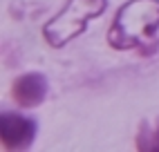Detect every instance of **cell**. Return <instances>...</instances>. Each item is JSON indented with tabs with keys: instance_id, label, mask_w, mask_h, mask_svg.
<instances>
[{
	"instance_id": "5b68a950",
	"label": "cell",
	"mask_w": 159,
	"mask_h": 152,
	"mask_svg": "<svg viewBox=\"0 0 159 152\" xmlns=\"http://www.w3.org/2000/svg\"><path fill=\"white\" fill-rule=\"evenodd\" d=\"M134 148L139 152H159V116L155 118V123H150L148 118L139 123V132L134 136Z\"/></svg>"
},
{
	"instance_id": "6da1fadb",
	"label": "cell",
	"mask_w": 159,
	"mask_h": 152,
	"mask_svg": "<svg viewBox=\"0 0 159 152\" xmlns=\"http://www.w3.org/2000/svg\"><path fill=\"white\" fill-rule=\"evenodd\" d=\"M159 31V0H125L116 9L105 40L116 51L152 45Z\"/></svg>"
},
{
	"instance_id": "3957f363",
	"label": "cell",
	"mask_w": 159,
	"mask_h": 152,
	"mask_svg": "<svg viewBox=\"0 0 159 152\" xmlns=\"http://www.w3.org/2000/svg\"><path fill=\"white\" fill-rule=\"evenodd\" d=\"M38 134V121L31 116L7 112L0 114V143L9 152H23L29 150Z\"/></svg>"
},
{
	"instance_id": "277c9868",
	"label": "cell",
	"mask_w": 159,
	"mask_h": 152,
	"mask_svg": "<svg viewBox=\"0 0 159 152\" xmlns=\"http://www.w3.org/2000/svg\"><path fill=\"white\" fill-rule=\"evenodd\" d=\"M49 94V83L47 76L40 72H25L14 78L11 83V99L16 105L31 110V107L43 105Z\"/></svg>"
},
{
	"instance_id": "7a4b0ae2",
	"label": "cell",
	"mask_w": 159,
	"mask_h": 152,
	"mask_svg": "<svg viewBox=\"0 0 159 152\" xmlns=\"http://www.w3.org/2000/svg\"><path fill=\"white\" fill-rule=\"evenodd\" d=\"M108 9V0H65L43 27V38L52 49H63L88 29V23Z\"/></svg>"
}]
</instances>
